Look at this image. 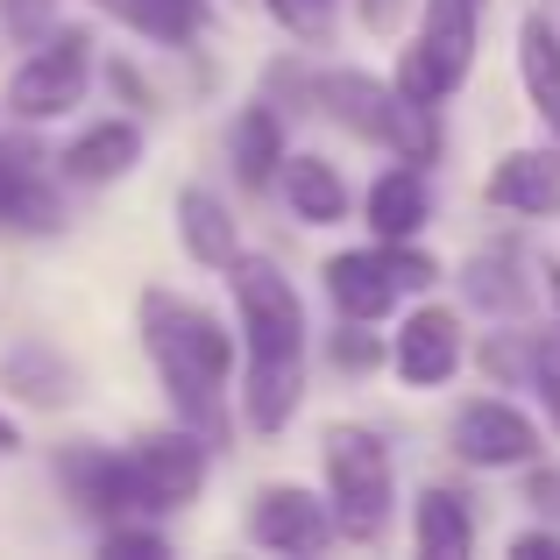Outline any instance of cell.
Instances as JSON below:
<instances>
[{"label": "cell", "instance_id": "obj_6", "mask_svg": "<svg viewBox=\"0 0 560 560\" xmlns=\"http://www.w3.org/2000/svg\"><path fill=\"white\" fill-rule=\"evenodd\" d=\"M85 79H93V28L43 36V50L8 79V107L22 114V121H50V114H65V107L85 100Z\"/></svg>", "mask_w": 560, "mask_h": 560}, {"label": "cell", "instance_id": "obj_33", "mask_svg": "<svg viewBox=\"0 0 560 560\" xmlns=\"http://www.w3.org/2000/svg\"><path fill=\"white\" fill-rule=\"evenodd\" d=\"M14 447H22V425H14L8 411H0V454H14Z\"/></svg>", "mask_w": 560, "mask_h": 560}, {"label": "cell", "instance_id": "obj_20", "mask_svg": "<svg viewBox=\"0 0 560 560\" xmlns=\"http://www.w3.org/2000/svg\"><path fill=\"white\" fill-rule=\"evenodd\" d=\"M518 71H525V93H533L547 136L560 142V28L547 22V14H525V28H518Z\"/></svg>", "mask_w": 560, "mask_h": 560}, {"label": "cell", "instance_id": "obj_1", "mask_svg": "<svg viewBox=\"0 0 560 560\" xmlns=\"http://www.w3.org/2000/svg\"><path fill=\"white\" fill-rule=\"evenodd\" d=\"M234 313H242V411L256 433H284L291 411L305 397V305L291 291V277L262 256L228 262Z\"/></svg>", "mask_w": 560, "mask_h": 560}, {"label": "cell", "instance_id": "obj_22", "mask_svg": "<svg viewBox=\"0 0 560 560\" xmlns=\"http://www.w3.org/2000/svg\"><path fill=\"white\" fill-rule=\"evenodd\" d=\"M284 199H291V213L305 220V228H334V220L348 213V178L327 164V156H284Z\"/></svg>", "mask_w": 560, "mask_h": 560}, {"label": "cell", "instance_id": "obj_5", "mask_svg": "<svg viewBox=\"0 0 560 560\" xmlns=\"http://www.w3.org/2000/svg\"><path fill=\"white\" fill-rule=\"evenodd\" d=\"M425 284H440V262L411 242L348 248V256L327 262V299L341 305V319H355V327L397 313V299H405V291H425Z\"/></svg>", "mask_w": 560, "mask_h": 560}, {"label": "cell", "instance_id": "obj_2", "mask_svg": "<svg viewBox=\"0 0 560 560\" xmlns=\"http://www.w3.org/2000/svg\"><path fill=\"white\" fill-rule=\"evenodd\" d=\"M142 348L164 376L178 425L199 440H228V370H234V334L206 305L178 291H142Z\"/></svg>", "mask_w": 560, "mask_h": 560}, {"label": "cell", "instance_id": "obj_32", "mask_svg": "<svg viewBox=\"0 0 560 560\" xmlns=\"http://www.w3.org/2000/svg\"><path fill=\"white\" fill-rule=\"evenodd\" d=\"M362 22H370V28H390L397 22V0H362Z\"/></svg>", "mask_w": 560, "mask_h": 560}, {"label": "cell", "instance_id": "obj_35", "mask_svg": "<svg viewBox=\"0 0 560 560\" xmlns=\"http://www.w3.org/2000/svg\"><path fill=\"white\" fill-rule=\"evenodd\" d=\"M547 299H553V313H560V262H547Z\"/></svg>", "mask_w": 560, "mask_h": 560}, {"label": "cell", "instance_id": "obj_10", "mask_svg": "<svg viewBox=\"0 0 560 560\" xmlns=\"http://www.w3.org/2000/svg\"><path fill=\"white\" fill-rule=\"evenodd\" d=\"M454 454L476 468H525V462H539V425L518 405L476 397V405L454 411Z\"/></svg>", "mask_w": 560, "mask_h": 560}, {"label": "cell", "instance_id": "obj_8", "mask_svg": "<svg viewBox=\"0 0 560 560\" xmlns=\"http://www.w3.org/2000/svg\"><path fill=\"white\" fill-rule=\"evenodd\" d=\"M50 164L57 156L36 136H0V228H14V234L65 228V199H57Z\"/></svg>", "mask_w": 560, "mask_h": 560}, {"label": "cell", "instance_id": "obj_24", "mask_svg": "<svg viewBox=\"0 0 560 560\" xmlns=\"http://www.w3.org/2000/svg\"><path fill=\"white\" fill-rule=\"evenodd\" d=\"M100 14H114V22H128V28H142V36H156V43H191L199 36V22H185L171 0H93Z\"/></svg>", "mask_w": 560, "mask_h": 560}, {"label": "cell", "instance_id": "obj_31", "mask_svg": "<svg viewBox=\"0 0 560 560\" xmlns=\"http://www.w3.org/2000/svg\"><path fill=\"white\" fill-rule=\"evenodd\" d=\"M533 504L539 511H560V476H553V468H533Z\"/></svg>", "mask_w": 560, "mask_h": 560}, {"label": "cell", "instance_id": "obj_29", "mask_svg": "<svg viewBox=\"0 0 560 560\" xmlns=\"http://www.w3.org/2000/svg\"><path fill=\"white\" fill-rule=\"evenodd\" d=\"M100 553H107V560H121V553H164V533H142V525H107Z\"/></svg>", "mask_w": 560, "mask_h": 560}, {"label": "cell", "instance_id": "obj_26", "mask_svg": "<svg viewBox=\"0 0 560 560\" xmlns=\"http://www.w3.org/2000/svg\"><path fill=\"white\" fill-rule=\"evenodd\" d=\"M0 22H8V43H43L57 22V0H0Z\"/></svg>", "mask_w": 560, "mask_h": 560}, {"label": "cell", "instance_id": "obj_7", "mask_svg": "<svg viewBox=\"0 0 560 560\" xmlns=\"http://www.w3.org/2000/svg\"><path fill=\"white\" fill-rule=\"evenodd\" d=\"M57 482L65 497L100 525H128L136 511H150L142 497V476H136V454H114V447H65L57 454Z\"/></svg>", "mask_w": 560, "mask_h": 560}, {"label": "cell", "instance_id": "obj_30", "mask_svg": "<svg viewBox=\"0 0 560 560\" xmlns=\"http://www.w3.org/2000/svg\"><path fill=\"white\" fill-rule=\"evenodd\" d=\"M511 560H560V533H518L511 539Z\"/></svg>", "mask_w": 560, "mask_h": 560}, {"label": "cell", "instance_id": "obj_23", "mask_svg": "<svg viewBox=\"0 0 560 560\" xmlns=\"http://www.w3.org/2000/svg\"><path fill=\"white\" fill-rule=\"evenodd\" d=\"M71 383H79V370H71L65 355H50L43 341H22L8 355V390H22L28 405H65Z\"/></svg>", "mask_w": 560, "mask_h": 560}, {"label": "cell", "instance_id": "obj_4", "mask_svg": "<svg viewBox=\"0 0 560 560\" xmlns=\"http://www.w3.org/2000/svg\"><path fill=\"white\" fill-rule=\"evenodd\" d=\"M327 504L341 539L355 547H376L383 525H390L397 504V476H390V447L370 433V425H327Z\"/></svg>", "mask_w": 560, "mask_h": 560}, {"label": "cell", "instance_id": "obj_3", "mask_svg": "<svg viewBox=\"0 0 560 560\" xmlns=\"http://www.w3.org/2000/svg\"><path fill=\"white\" fill-rule=\"evenodd\" d=\"M313 100L348 128V136L383 142V150L405 156V164H433V156H440V107L397 93V85L370 79V71H319Z\"/></svg>", "mask_w": 560, "mask_h": 560}, {"label": "cell", "instance_id": "obj_15", "mask_svg": "<svg viewBox=\"0 0 560 560\" xmlns=\"http://www.w3.org/2000/svg\"><path fill=\"white\" fill-rule=\"evenodd\" d=\"M425 220H433V185H425V164H405V156H397V164L370 185V228L383 234V242H411Z\"/></svg>", "mask_w": 560, "mask_h": 560}, {"label": "cell", "instance_id": "obj_13", "mask_svg": "<svg viewBox=\"0 0 560 560\" xmlns=\"http://www.w3.org/2000/svg\"><path fill=\"white\" fill-rule=\"evenodd\" d=\"M482 199L518 213V220H553L560 213V150H511L504 164L490 171Z\"/></svg>", "mask_w": 560, "mask_h": 560}, {"label": "cell", "instance_id": "obj_16", "mask_svg": "<svg viewBox=\"0 0 560 560\" xmlns=\"http://www.w3.org/2000/svg\"><path fill=\"white\" fill-rule=\"evenodd\" d=\"M136 164H142V128L136 121H100V128H85V136L57 156V171H65L71 185H114Z\"/></svg>", "mask_w": 560, "mask_h": 560}, {"label": "cell", "instance_id": "obj_18", "mask_svg": "<svg viewBox=\"0 0 560 560\" xmlns=\"http://www.w3.org/2000/svg\"><path fill=\"white\" fill-rule=\"evenodd\" d=\"M228 156H234V178H242L248 191H262L284 171V121H277V107L270 100H256V107H242L234 114V128H228Z\"/></svg>", "mask_w": 560, "mask_h": 560}, {"label": "cell", "instance_id": "obj_11", "mask_svg": "<svg viewBox=\"0 0 560 560\" xmlns=\"http://www.w3.org/2000/svg\"><path fill=\"white\" fill-rule=\"evenodd\" d=\"M136 476H142V497L150 511H178L206 490V440L191 425H171V433H142L136 447Z\"/></svg>", "mask_w": 560, "mask_h": 560}, {"label": "cell", "instance_id": "obj_21", "mask_svg": "<svg viewBox=\"0 0 560 560\" xmlns=\"http://www.w3.org/2000/svg\"><path fill=\"white\" fill-rule=\"evenodd\" d=\"M411 547L425 560H462L476 547V511H468V497L454 490H425L419 511H411Z\"/></svg>", "mask_w": 560, "mask_h": 560}, {"label": "cell", "instance_id": "obj_27", "mask_svg": "<svg viewBox=\"0 0 560 560\" xmlns=\"http://www.w3.org/2000/svg\"><path fill=\"white\" fill-rule=\"evenodd\" d=\"M533 390L547 397V419L560 433V334H533Z\"/></svg>", "mask_w": 560, "mask_h": 560}, {"label": "cell", "instance_id": "obj_25", "mask_svg": "<svg viewBox=\"0 0 560 560\" xmlns=\"http://www.w3.org/2000/svg\"><path fill=\"white\" fill-rule=\"evenodd\" d=\"M270 14L291 28L299 43H327L334 36V0H270Z\"/></svg>", "mask_w": 560, "mask_h": 560}, {"label": "cell", "instance_id": "obj_28", "mask_svg": "<svg viewBox=\"0 0 560 560\" xmlns=\"http://www.w3.org/2000/svg\"><path fill=\"white\" fill-rule=\"evenodd\" d=\"M334 362H341V370H376V362H383V348L370 341V334H355V327H341V334H334Z\"/></svg>", "mask_w": 560, "mask_h": 560}, {"label": "cell", "instance_id": "obj_9", "mask_svg": "<svg viewBox=\"0 0 560 560\" xmlns=\"http://www.w3.org/2000/svg\"><path fill=\"white\" fill-rule=\"evenodd\" d=\"M334 533H341V525H334V504H319L299 482H270V490H256V504H248V539L270 547V553H319Z\"/></svg>", "mask_w": 560, "mask_h": 560}, {"label": "cell", "instance_id": "obj_12", "mask_svg": "<svg viewBox=\"0 0 560 560\" xmlns=\"http://www.w3.org/2000/svg\"><path fill=\"white\" fill-rule=\"evenodd\" d=\"M390 362L411 390H440V383L462 370V319L440 313V305L405 313V327H397V341H390Z\"/></svg>", "mask_w": 560, "mask_h": 560}, {"label": "cell", "instance_id": "obj_34", "mask_svg": "<svg viewBox=\"0 0 560 560\" xmlns=\"http://www.w3.org/2000/svg\"><path fill=\"white\" fill-rule=\"evenodd\" d=\"M171 8H178L185 22H206V0H171Z\"/></svg>", "mask_w": 560, "mask_h": 560}, {"label": "cell", "instance_id": "obj_19", "mask_svg": "<svg viewBox=\"0 0 560 560\" xmlns=\"http://www.w3.org/2000/svg\"><path fill=\"white\" fill-rule=\"evenodd\" d=\"M178 242L191 248V262H206V270H228L234 256H242V234H234V213L213 199L206 185L178 191Z\"/></svg>", "mask_w": 560, "mask_h": 560}, {"label": "cell", "instance_id": "obj_17", "mask_svg": "<svg viewBox=\"0 0 560 560\" xmlns=\"http://www.w3.org/2000/svg\"><path fill=\"white\" fill-rule=\"evenodd\" d=\"M462 299L476 305V313H525V299H533V277H525V256L511 242L482 248V256L462 262Z\"/></svg>", "mask_w": 560, "mask_h": 560}, {"label": "cell", "instance_id": "obj_14", "mask_svg": "<svg viewBox=\"0 0 560 560\" xmlns=\"http://www.w3.org/2000/svg\"><path fill=\"white\" fill-rule=\"evenodd\" d=\"M476 14L482 0H425V22H419V57L440 71V85H462L468 65H476Z\"/></svg>", "mask_w": 560, "mask_h": 560}]
</instances>
